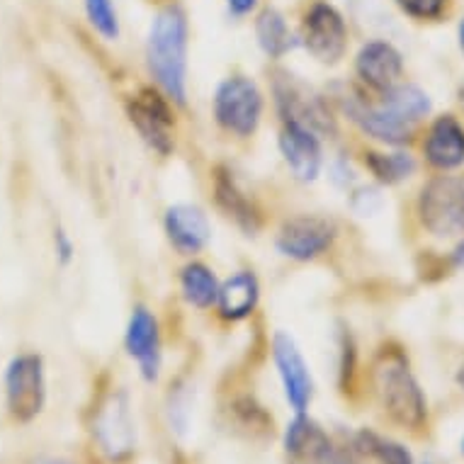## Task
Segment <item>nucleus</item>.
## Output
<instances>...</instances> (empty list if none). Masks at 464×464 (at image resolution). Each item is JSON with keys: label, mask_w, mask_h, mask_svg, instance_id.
<instances>
[{"label": "nucleus", "mask_w": 464, "mask_h": 464, "mask_svg": "<svg viewBox=\"0 0 464 464\" xmlns=\"http://www.w3.org/2000/svg\"><path fill=\"white\" fill-rule=\"evenodd\" d=\"M188 44L190 24L180 3H168L153 15L146 37V63L153 81L170 102L185 105L188 98Z\"/></svg>", "instance_id": "1"}, {"label": "nucleus", "mask_w": 464, "mask_h": 464, "mask_svg": "<svg viewBox=\"0 0 464 464\" xmlns=\"http://www.w3.org/2000/svg\"><path fill=\"white\" fill-rule=\"evenodd\" d=\"M374 384L384 411L403 428H420L426 420V396L401 355H384L374 367Z\"/></svg>", "instance_id": "2"}, {"label": "nucleus", "mask_w": 464, "mask_h": 464, "mask_svg": "<svg viewBox=\"0 0 464 464\" xmlns=\"http://www.w3.org/2000/svg\"><path fill=\"white\" fill-rule=\"evenodd\" d=\"M263 117V92L248 76L224 78L214 92V120L237 137L256 134Z\"/></svg>", "instance_id": "3"}, {"label": "nucleus", "mask_w": 464, "mask_h": 464, "mask_svg": "<svg viewBox=\"0 0 464 464\" xmlns=\"http://www.w3.org/2000/svg\"><path fill=\"white\" fill-rule=\"evenodd\" d=\"M348 23L335 5L326 0H316L302 17L299 42L314 59L326 66H334L348 52Z\"/></svg>", "instance_id": "4"}, {"label": "nucleus", "mask_w": 464, "mask_h": 464, "mask_svg": "<svg viewBox=\"0 0 464 464\" xmlns=\"http://www.w3.org/2000/svg\"><path fill=\"white\" fill-rule=\"evenodd\" d=\"M5 399L8 411L17 423L37 419L46 401L44 362L39 355H17L5 370Z\"/></svg>", "instance_id": "5"}, {"label": "nucleus", "mask_w": 464, "mask_h": 464, "mask_svg": "<svg viewBox=\"0 0 464 464\" xmlns=\"http://www.w3.org/2000/svg\"><path fill=\"white\" fill-rule=\"evenodd\" d=\"M420 219L435 237L464 234V176H442L420 192Z\"/></svg>", "instance_id": "6"}, {"label": "nucleus", "mask_w": 464, "mask_h": 464, "mask_svg": "<svg viewBox=\"0 0 464 464\" xmlns=\"http://www.w3.org/2000/svg\"><path fill=\"white\" fill-rule=\"evenodd\" d=\"M168 100L170 98L166 92L144 88L127 105V114H130V122L134 124V130L160 156H168L176 144V137H173L176 120H173V110H170Z\"/></svg>", "instance_id": "7"}, {"label": "nucleus", "mask_w": 464, "mask_h": 464, "mask_svg": "<svg viewBox=\"0 0 464 464\" xmlns=\"http://www.w3.org/2000/svg\"><path fill=\"white\" fill-rule=\"evenodd\" d=\"M275 98H277V107L285 122H297L316 134H331L335 130L334 117L321 95L306 91L304 85L292 76H282L280 81H275Z\"/></svg>", "instance_id": "8"}, {"label": "nucleus", "mask_w": 464, "mask_h": 464, "mask_svg": "<svg viewBox=\"0 0 464 464\" xmlns=\"http://www.w3.org/2000/svg\"><path fill=\"white\" fill-rule=\"evenodd\" d=\"M285 452L292 464H348L345 452L335 448L316 420L297 413L285 433Z\"/></svg>", "instance_id": "9"}, {"label": "nucleus", "mask_w": 464, "mask_h": 464, "mask_svg": "<svg viewBox=\"0 0 464 464\" xmlns=\"http://www.w3.org/2000/svg\"><path fill=\"white\" fill-rule=\"evenodd\" d=\"M335 238V228L328 219L321 217H295L285 221L277 234V251L292 260H314L331 248Z\"/></svg>", "instance_id": "10"}, {"label": "nucleus", "mask_w": 464, "mask_h": 464, "mask_svg": "<svg viewBox=\"0 0 464 464\" xmlns=\"http://www.w3.org/2000/svg\"><path fill=\"white\" fill-rule=\"evenodd\" d=\"M92 435L98 440L100 450L110 459H122L134 450V423H131L130 401L127 394H112L102 406H100L95 423H92Z\"/></svg>", "instance_id": "11"}, {"label": "nucleus", "mask_w": 464, "mask_h": 464, "mask_svg": "<svg viewBox=\"0 0 464 464\" xmlns=\"http://www.w3.org/2000/svg\"><path fill=\"white\" fill-rule=\"evenodd\" d=\"M273 358L277 365L285 396L295 413H304L314 394V380L309 367H306L297 343L292 341L287 334H277L273 341Z\"/></svg>", "instance_id": "12"}, {"label": "nucleus", "mask_w": 464, "mask_h": 464, "mask_svg": "<svg viewBox=\"0 0 464 464\" xmlns=\"http://www.w3.org/2000/svg\"><path fill=\"white\" fill-rule=\"evenodd\" d=\"M343 110L365 134L392 146L406 144L411 139L413 127H416V124L396 117L394 112H389L382 102L370 105L360 95H343Z\"/></svg>", "instance_id": "13"}, {"label": "nucleus", "mask_w": 464, "mask_h": 464, "mask_svg": "<svg viewBox=\"0 0 464 464\" xmlns=\"http://www.w3.org/2000/svg\"><path fill=\"white\" fill-rule=\"evenodd\" d=\"M280 151L297 180L312 183L319 178L324 166V149L316 131L297 122H285L280 131Z\"/></svg>", "instance_id": "14"}, {"label": "nucleus", "mask_w": 464, "mask_h": 464, "mask_svg": "<svg viewBox=\"0 0 464 464\" xmlns=\"http://www.w3.org/2000/svg\"><path fill=\"white\" fill-rule=\"evenodd\" d=\"M355 73L374 91L394 88L403 76V56L387 39H370L355 56Z\"/></svg>", "instance_id": "15"}, {"label": "nucleus", "mask_w": 464, "mask_h": 464, "mask_svg": "<svg viewBox=\"0 0 464 464\" xmlns=\"http://www.w3.org/2000/svg\"><path fill=\"white\" fill-rule=\"evenodd\" d=\"M124 345L131 358L137 360L141 367L144 380L153 382L159 377L160 367V335H159V321L149 309L137 306L131 312V319L127 324V335H124Z\"/></svg>", "instance_id": "16"}, {"label": "nucleus", "mask_w": 464, "mask_h": 464, "mask_svg": "<svg viewBox=\"0 0 464 464\" xmlns=\"http://www.w3.org/2000/svg\"><path fill=\"white\" fill-rule=\"evenodd\" d=\"M163 224H166L168 241L183 256L199 253L209 244V237H212V227H209L207 214L195 205L170 207Z\"/></svg>", "instance_id": "17"}, {"label": "nucleus", "mask_w": 464, "mask_h": 464, "mask_svg": "<svg viewBox=\"0 0 464 464\" xmlns=\"http://www.w3.org/2000/svg\"><path fill=\"white\" fill-rule=\"evenodd\" d=\"M423 151L433 168L440 170L459 168L464 163V127L452 114H442L430 124Z\"/></svg>", "instance_id": "18"}, {"label": "nucleus", "mask_w": 464, "mask_h": 464, "mask_svg": "<svg viewBox=\"0 0 464 464\" xmlns=\"http://www.w3.org/2000/svg\"><path fill=\"white\" fill-rule=\"evenodd\" d=\"M260 299V285L258 277L251 270H238L237 275H231L224 285L219 287V312L224 319L241 321L246 316H251L253 309L258 306Z\"/></svg>", "instance_id": "19"}, {"label": "nucleus", "mask_w": 464, "mask_h": 464, "mask_svg": "<svg viewBox=\"0 0 464 464\" xmlns=\"http://www.w3.org/2000/svg\"><path fill=\"white\" fill-rule=\"evenodd\" d=\"M214 195H217V202L228 217H234L238 227L246 228L248 234L258 231L260 227V214L258 209L253 207V202L246 198V192H241V188L237 185V180L228 176L227 170H219L217 178H214Z\"/></svg>", "instance_id": "20"}, {"label": "nucleus", "mask_w": 464, "mask_h": 464, "mask_svg": "<svg viewBox=\"0 0 464 464\" xmlns=\"http://www.w3.org/2000/svg\"><path fill=\"white\" fill-rule=\"evenodd\" d=\"M256 39L267 59H282L287 56L297 39L292 34L287 24V17L282 15L277 8H263L256 17Z\"/></svg>", "instance_id": "21"}, {"label": "nucleus", "mask_w": 464, "mask_h": 464, "mask_svg": "<svg viewBox=\"0 0 464 464\" xmlns=\"http://www.w3.org/2000/svg\"><path fill=\"white\" fill-rule=\"evenodd\" d=\"M219 287L221 285L217 282V275L205 263H190L180 273V289H183L185 302L198 306V309L212 306L219 297Z\"/></svg>", "instance_id": "22"}, {"label": "nucleus", "mask_w": 464, "mask_h": 464, "mask_svg": "<svg viewBox=\"0 0 464 464\" xmlns=\"http://www.w3.org/2000/svg\"><path fill=\"white\" fill-rule=\"evenodd\" d=\"M382 105L387 107L389 112H394L396 117H401L406 122H420L428 112H430V98L420 91L419 85L396 83L394 88H389L382 95Z\"/></svg>", "instance_id": "23"}, {"label": "nucleus", "mask_w": 464, "mask_h": 464, "mask_svg": "<svg viewBox=\"0 0 464 464\" xmlns=\"http://www.w3.org/2000/svg\"><path fill=\"white\" fill-rule=\"evenodd\" d=\"M365 166L380 183L396 185L411 178L416 173V160L411 153L394 151V153H380L370 151L365 153Z\"/></svg>", "instance_id": "24"}, {"label": "nucleus", "mask_w": 464, "mask_h": 464, "mask_svg": "<svg viewBox=\"0 0 464 464\" xmlns=\"http://www.w3.org/2000/svg\"><path fill=\"white\" fill-rule=\"evenodd\" d=\"M355 448L365 455L374 457L380 464H413V457L409 450L394 440H387L372 430H360L355 438Z\"/></svg>", "instance_id": "25"}, {"label": "nucleus", "mask_w": 464, "mask_h": 464, "mask_svg": "<svg viewBox=\"0 0 464 464\" xmlns=\"http://www.w3.org/2000/svg\"><path fill=\"white\" fill-rule=\"evenodd\" d=\"M83 8L88 23L100 37L110 42L120 37V15L112 0H83Z\"/></svg>", "instance_id": "26"}, {"label": "nucleus", "mask_w": 464, "mask_h": 464, "mask_svg": "<svg viewBox=\"0 0 464 464\" xmlns=\"http://www.w3.org/2000/svg\"><path fill=\"white\" fill-rule=\"evenodd\" d=\"M394 5L411 20L433 23V20H440L445 15L450 0H394Z\"/></svg>", "instance_id": "27"}, {"label": "nucleus", "mask_w": 464, "mask_h": 464, "mask_svg": "<svg viewBox=\"0 0 464 464\" xmlns=\"http://www.w3.org/2000/svg\"><path fill=\"white\" fill-rule=\"evenodd\" d=\"M53 251H56V260L62 266H69L71 260H73V253H76V246H73L71 237L62 227L53 231Z\"/></svg>", "instance_id": "28"}, {"label": "nucleus", "mask_w": 464, "mask_h": 464, "mask_svg": "<svg viewBox=\"0 0 464 464\" xmlns=\"http://www.w3.org/2000/svg\"><path fill=\"white\" fill-rule=\"evenodd\" d=\"M260 0H227L228 13L234 17H248L258 10Z\"/></svg>", "instance_id": "29"}, {"label": "nucleus", "mask_w": 464, "mask_h": 464, "mask_svg": "<svg viewBox=\"0 0 464 464\" xmlns=\"http://www.w3.org/2000/svg\"><path fill=\"white\" fill-rule=\"evenodd\" d=\"M455 263H457V267H464V241H462V244H459V246H457Z\"/></svg>", "instance_id": "30"}, {"label": "nucleus", "mask_w": 464, "mask_h": 464, "mask_svg": "<svg viewBox=\"0 0 464 464\" xmlns=\"http://www.w3.org/2000/svg\"><path fill=\"white\" fill-rule=\"evenodd\" d=\"M34 464H71L66 459H56V457H46V459H37Z\"/></svg>", "instance_id": "31"}, {"label": "nucleus", "mask_w": 464, "mask_h": 464, "mask_svg": "<svg viewBox=\"0 0 464 464\" xmlns=\"http://www.w3.org/2000/svg\"><path fill=\"white\" fill-rule=\"evenodd\" d=\"M457 384H459L464 392V362H462V367H459V372H457Z\"/></svg>", "instance_id": "32"}, {"label": "nucleus", "mask_w": 464, "mask_h": 464, "mask_svg": "<svg viewBox=\"0 0 464 464\" xmlns=\"http://www.w3.org/2000/svg\"><path fill=\"white\" fill-rule=\"evenodd\" d=\"M459 49H462L464 53V17H462V23H459Z\"/></svg>", "instance_id": "33"}, {"label": "nucleus", "mask_w": 464, "mask_h": 464, "mask_svg": "<svg viewBox=\"0 0 464 464\" xmlns=\"http://www.w3.org/2000/svg\"><path fill=\"white\" fill-rule=\"evenodd\" d=\"M459 102H462L464 107V81H462V88H459Z\"/></svg>", "instance_id": "34"}, {"label": "nucleus", "mask_w": 464, "mask_h": 464, "mask_svg": "<svg viewBox=\"0 0 464 464\" xmlns=\"http://www.w3.org/2000/svg\"><path fill=\"white\" fill-rule=\"evenodd\" d=\"M462 452H464V440H462Z\"/></svg>", "instance_id": "35"}]
</instances>
